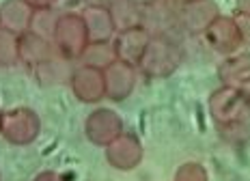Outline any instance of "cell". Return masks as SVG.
<instances>
[{
  "label": "cell",
  "instance_id": "2e32d148",
  "mask_svg": "<svg viewBox=\"0 0 250 181\" xmlns=\"http://www.w3.org/2000/svg\"><path fill=\"white\" fill-rule=\"evenodd\" d=\"M35 9L26 0H4L0 4V28L22 35L30 28Z\"/></svg>",
  "mask_w": 250,
  "mask_h": 181
},
{
  "label": "cell",
  "instance_id": "f546056e",
  "mask_svg": "<svg viewBox=\"0 0 250 181\" xmlns=\"http://www.w3.org/2000/svg\"><path fill=\"white\" fill-rule=\"evenodd\" d=\"M242 93L246 95V100H248V103H250V82H248L246 86H242Z\"/></svg>",
  "mask_w": 250,
  "mask_h": 181
},
{
  "label": "cell",
  "instance_id": "e0dca14e",
  "mask_svg": "<svg viewBox=\"0 0 250 181\" xmlns=\"http://www.w3.org/2000/svg\"><path fill=\"white\" fill-rule=\"evenodd\" d=\"M74 60H67L62 59L61 54L52 56L50 60L37 65L35 69H30L35 74V80L39 82L41 86H56V84H62L67 82L69 84V78L74 74Z\"/></svg>",
  "mask_w": 250,
  "mask_h": 181
},
{
  "label": "cell",
  "instance_id": "f1b7e54d",
  "mask_svg": "<svg viewBox=\"0 0 250 181\" xmlns=\"http://www.w3.org/2000/svg\"><path fill=\"white\" fill-rule=\"evenodd\" d=\"M132 2H136L138 7H143V9H145V7H149L151 2H155V0H132Z\"/></svg>",
  "mask_w": 250,
  "mask_h": 181
},
{
  "label": "cell",
  "instance_id": "9c48e42d",
  "mask_svg": "<svg viewBox=\"0 0 250 181\" xmlns=\"http://www.w3.org/2000/svg\"><path fill=\"white\" fill-rule=\"evenodd\" d=\"M138 78V67L127 65L123 60H114L110 67L104 69V89L106 100L110 101H125L134 93Z\"/></svg>",
  "mask_w": 250,
  "mask_h": 181
},
{
  "label": "cell",
  "instance_id": "7402d4cb",
  "mask_svg": "<svg viewBox=\"0 0 250 181\" xmlns=\"http://www.w3.org/2000/svg\"><path fill=\"white\" fill-rule=\"evenodd\" d=\"M175 181H209L207 177V170L199 162H186L177 168Z\"/></svg>",
  "mask_w": 250,
  "mask_h": 181
},
{
  "label": "cell",
  "instance_id": "8fae6325",
  "mask_svg": "<svg viewBox=\"0 0 250 181\" xmlns=\"http://www.w3.org/2000/svg\"><path fill=\"white\" fill-rule=\"evenodd\" d=\"M71 93L82 103H97L106 100V89H104V71L93 69V67L78 65L69 78Z\"/></svg>",
  "mask_w": 250,
  "mask_h": 181
},
{
  "label": "cell",
  "instance_id": "d6986e66",
  "mask_svg": "<svg viewBox=\"0 0 250 181\" xmlns=\"http://www.w3.org/2000/svg\"><path fill=\"white\" fill-rule=\"evenodd\" d=\"M114 60H117V54H114L112 41H102V43H88L84 52H82L78 65L93 67V69L104 71L106 67H110Z\"/></svg>",
  "mask_w": 250,
  "mask_h": 181
},
{
  "label": "cell",
  "instance_id": "8992f818",
  "mask_svg": "<svg viewBox=\"0 0 250 181\" xmlns=\"http://www.w3.org/2000/svg\"><path fill=\"white\" fill-rule=\"evenodd\" d=\"M125 132L123 119L110 108H97L84 121V134L95 147L106 149L117 136H121Z\"/></svg>",
  "mask_w": 250,
  "mask_h": 181
},
{
  "label": "cell",
  "instance_id": "ba28073f",
  "mask_svg": "<svg viewBox=\"0 0 250 181\" xmlns=\"http://www.w3.org/2000/svg\"><path fill=\"white\" fill-rule=\"evenodd\" d=\"M143 142L132 132H123L106 147V162L117 170H134L143 162Z\"/></svg>",
  "mask_w": 250,
  "mask_h": 181
},
{
  "label": "cell",
  "instance_id": "83f0119b",
  "mask_svg": "<svg viewBox=\"0 0 250 181\" xmlns=\"http://www.w3.org/2000/svg\"><path fill=\"white\" fill-rule=\"evenodd\" d=\"M237 13L250 15V0H237Z\"/></svg>",
  "mask_w": 250,
  "mask_h": 181
},
{
  "label": "cell",
  "instance_id": "30bf717a",
  "mask_svg": "<svg viewBox=\"0 0 250 181\" xmlns=\"http://www.w3.org/2000/svg\"><path fill=\"white\" fill-rule=\"evenodd\" d=\"M220 15V9L213 0H194L179 2V28L190 35H203Z\"/></svg>",
  "mask_w": 250,
  "mask_h": 181
},
{
  "label": "cell",
  "instance_id": "7c38bea8",
  "mask_svg": "<svg viewBox=\"0 0 250 181\" xmlns=\"http://www.w3.org/2000/svg\"><path fill=\"white\" fill-rule=\"evenodd\" d=\"M149 41H151V35L143 28V26L117 33L112 39L117 60H123V63H127V65L138 67L145 50H147V45H149Z\"/></svg>",
  "mask_w": 250,
  "mask_h": 181
},
{
  "label": "cell",
  "instance_id": "1f68e13d",
  "mask_svg": "<svg viewBox=\"0 0 250 181\" xmlns=\"http://www.w3.org/2000/svg\"><path fill=\"white\" fill-rule=\"evenodd\" d=\"M0 119H2V110H0Z\"/></svg>",
  "mask_w": 250,
  "mask_h": 181
},
{
  "label": "cell",
  "instance_id": "7a4b0ae2",
  "mask_svg": "<svg viewBox=\"0 0 250 181\" xmlns=\"http://www.w3.org/2000/svg\"><path fill=\"white\" fill-rule=\"evenodd\" d=\"M209 110L213 121L220 127H237L250 117V103L242 89H229L220 86L211 93L209 97Z\"/></svg>",
  "mask_w": 250,
  "mask_h": 181
},
{
  "label": "cell",
  "instance_id": "5b68a950",
  "mask_svg": "<svg viewBox=\"0 0 250 181\" xmlns=\"http://www.w3.org/2000/svg\"><path fill=\"white\" fill-rule=\"evenodd\" d=\"M143 28L151 37H175L179 28V0H155L143 9Z\"/></svg>",
  "mask_w": 250,
  "mask_h": 181
},
{
  "label": "cell",
  "instance_id": "603a6c76",
  "mask_svg": "<svg viewBox=\"0 0 250 181\" xmlns=\"http://www.w3.org/2000/svg\"><path fill=\"white\" fill-rule=\"evenodd\" d=\"M235 22L239 26V35H242V43L250 48V15H242L237 13L235 15Z\"/></svg>",
  "mask_w": 250,
  "mask_h": 181
},
{
  "label": "cell",
  "instance_id": "9a60e30c",
  "mask_svg": "<svg viewBox=\"0 0 250 181\" xmlns=\"http://www.w3.org/2000/svg\"><path fill=\"white\" fill-rule=\"evenodd\" d=\"M86 26L88 43H102V41H112L117 35L114 22L110 18V11L104 7H84L80 11Z\"/></svg>",
  "mask_w": 250,
  "mask_h": 181
},
{
  "label": "cell",
  "instance_id": "ac0fdd59",
  "mask_svg": "<svg viewBox=\"0 0 250 181\" xmlns=\"http://www.w3.org/2000/svg\"><path fill=\"white\" fill-rule=\"evenodd\" d=\"M108 11H110L117 33L143 26V7H138L132 0H114L108 7Z\"/></svg>",
  "mask_w": 250,
  "mask_h": 181
},
{
  "label": "cell",
  "instance_id": "5bb4252c",
  "mask_svg": "<svg viewBox=\"0 0 250 181\" xmlns=\"http://www.w3.org/2000/svg\"><path fill=\"white\" fill-rule=\"evenodd\" d=\"M56 54L59 52H56L52 41L41 39L35 33H30V30L20 35V63L26 65L28 69H35L37 65L50 60Z\"/></svg>",
  "mask_w": 250,
  "mask_h": 181
},
{
  "label": "cell",
  "instance_id": "cb8c5ba5",
  "mask_svg": "<svg viewBox=\"0 0 250 181\" xmlns=\"http://www.w3.org/2000/svg\"><path fill=\"white\" fill-rule=\"evenodd\" d=\"M80 4H84V0H56V9H59L61 13L76 11Z\"/></svg>",
  "mask_w": 250,
  "mask_h": 181
},
{
  "label": "cell",
  "instance_id": "44dd1931",
  "mask_svg": "<svg viewBox=\"0 0 250 181\" xmlns=\"http://www.w3.org/2000/svg\"><path fill=\"white\" fill-rule=\"evenodd\" d=\"M20 65V35L0 28V67Z\"/></svg>",
  "mask_w": 250,
  "mask_h": 181
},
{
  "label": "cell",
  "instance_id": "4fadbf2b",
  "mask_svg": "<svg viewBox=\"0 0 250 181\" xmlns=\"http://www.w3.org/2000/svg\"><path fill=\"white\" fill-rule=\"evenodd\" d=\"M218 78L222 86L229 89H242L250 82V52H235L225 56V60L218 67Z\"/></svg>",
  "mask_w": 250,
  "mask_h": 181
},
{
  "label": "cell",
  "instance_id": "277c9868",
  "mask_svg": "<svg viewBox=\"0 0 250 181\" xmlns=\"http://www.w3.org/2000/svg\"><path fill=\"white\" fill-rule=\"evenodd\" d=\"M41 132V121L37 112L30 108H11V110L2 112L0 119V136L7 142L26 147V144L37 141Z\"/></svg>",
  "mask_w": 250,
  "mask_h": 181
},
{
  "label": "cell",
  "instance_id": "4dcf8cb0",
  "mask_svg": "<svg viewBox=\"0 0 250 181\" xmlns=\"http://www.w3.org/2000/svg\"><path fill=\"white\" fill-rule=\"evenodd\" d=\"M179 2H181V4H184V2H194V0H179Z\"/></svg>",
  "mask_w": 250,
  "mask_h": 181
},
{
  "label": "cell",
  "instance_id": "6da1fadb",
  "mask_svg": "<svg viewBox=\"0 0 250 181\" xmlns=\"http://www.w3.org/2000/svg\"><path fill=\"white\" fill-rule=\"evenodd\" d=\"M181 65V45L175 37H151L138 63V71L147 78H168Z\"/></svg>",
  "mask_w": 250,
  "mask_h": 181
},
{
  "label": "cell",
  "instance_id": "d4e9b609",
  "mask_svg": "<svg viewBox=\"0 0 250 181\" xmlns=\"http://www.w3.org/2000/svg\"><path fill=\"white\" fill-rule=\"evenodd\" d=\"M33 181H67V179L62 177V175L54 173V170H43V173H39Z\"/></svg>",
  "mask_w": 250,
  "mask_h": 181
},
{
  "label": "cell",
  "instance_id": "ffe728a7",
  "mask_svg": "<svg viewBox=\"0 0 250 181\" xmlns=\"http://www.w3.org/2000/svg\"><path fill=\"white\" fill-rule=\"evenodd\" d=\"M61 20V11L59 9H37L33 13V20H30V33H35L37 37L52 41L54 43V35H56V26H59Z\"/></svg>",
  "mask_w": 250,
  "mask_h": 181
},
{
  "label": "cell",
  "instance_id": "52a82bcc",
  "mask_svg": "<svg viewBox=\"0 0 250 181\" xmlns=\"http://www.w3.org/2000/svg\"><path fill=\"white\" fill-rule=\"evenodd\" d=\"M203 37H205L207 45L218 52V54L222 56H231L239 52L242 48V35H239V26L235 22V15L233 18H229V15H218L216 20L211 22L209 28L203 33Z\"/></svg>",
  "mask_w": 250,
  "mask_h": 181
},
{
  "label": "cell",
  "instance_id": "3957f363",
  "mask_svg": "<svg viewBox=\"0 0 250 181\" xmlns=\"http://www.w3.org/2000/svg\"><path fill=\"white\" fill-rule=\"evenodd\" d=\"M86 45H88V35H86V26H84L82 15L78 11L61 13L56 35H54L56 52H59L62 59L78 63Z\"/></svg>",
  "mask_w": 250,
  "mask_h": 181
},
{
  "label": "cell",
  "instance_id": "484cf974",
  "mask_svg": "<svg viewBox=\"0 0 250 181\" xmlns=\"http://www.w3.org/2000/svg\"><path fill=\"white\" fill-rule=\"evenodd\" d=\"M30 7L37 11V9H56V0H26Z\"/></svg>",
  "mask_w": 250,
  "mask_h": 181
},
{
  "label": "cell",
  "instance_id": "d6a6232c",
  "mask_svg": "<svg viewBox=\"0 0 250 181\" xmlns=\"http://www.w3.org/2000/svg\"><path fill=\"white\" fill-rule=\"evenodd\" d=\"M0 181H2V179H0Z\"/></svg>",
  "mask_w": 250,
  "mask_h": 181
},
{
  "label": "cell",
  "instance_id": "4316f807",
  "mask_svg": "<svg viewBox=\"0 0 250 181\" xmlns=\"http://www.w3.org/2000/svg\"><path fill=\"white\" fill-rule=\"evenodd\" d=\"M114 0H84V7H104L108 9Z\"/></svg>",
  "mask_w": 250,
  "mask_h": 181
}]
</instances>
